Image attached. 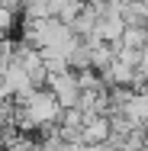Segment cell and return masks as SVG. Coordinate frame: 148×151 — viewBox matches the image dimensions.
<instances>
[{
  "mask_svg": "<svg viewBox=\"0 0 148 151\" xmlns=\"http://www.w3.org/2000/svg\"><path fill=\"white\" fill-rule=\"evenodd\" d=\"M110 135H113L110 113H97V116H84L81 132H77V142H84V145H106Z\"/></svg>",
  "mask_w": 148,
  "mask_h": 151,
  "instance_id": "3957f363",
  "label": "cell"
},
{
  "mask_svg": "<svg viewBox=\"0 0 148 151\" xmlns=\"http://www.w3.org/2000/svg\"><path fill=\"white\" fill-rule=\"evenodd\" d=\"M61 116V103L55 100V93L52 90H35L19 103V113H16V125L23 129V132H29V129H45V125H52V122H58Z\"/></svg>",
  "mask_w": 148,
  "mask_h": 151,
  "instance_id": "6da1fadb",
  "label": "cell"
},
{
  "mask_svg": "<svg viewBox=\"0 0 148 151\" xmlns=\"http://www.w3.org/2000/svg\"><path fill=\"white\" fill-rule=\"evenodd\" d=\"M116 45H126V48H145L148 45V26L145 23H126V29H122V35H119Z\"/></svg>",
  "mask_w": 148,
  "mask_h": 151,
  "instance_id": "5b68a950",
  "label": "cell"
},
{
  "mask_svg": "<svg viewBox=\"0 0 148 151\" xmlns=\"http://www.w3.org/2000/svg\"><path fill=\"white\" fill-rule=\"evenodd\" d=\"M116 113H122L126 119L132 122V129H148V90H132V96H129V103L122 106V109H116Z\"/></svg>",
  "mask_w": 148,
  "mask_h": 151,
  "instance_id": "277c9868",
  "label": "cell"
},
{
  "mask_svg": "<svg viewBox=\"0 0 148 151\" xmlns=\"http://www.w3.org/2000/svg\"><path fill=\"white\" fill-rule=\"evenodd\" d=\"M48 90L55 93V100L61 103V109H71L77 106L81 100V84H77V71H58V74H48Z\"/></svg>",
  "mask_w": 148,
  "mask_h": 151,
  "instance_id": "7a4b0ae2",
  "label": "cell"
},
{
  "mask_svg": "<svg viewBox=\"0 0 148 151\" xmlns=\"http://www.w3.org/2000/svg\"><path fill=\"white\" fill-rule=\"evenodd\" d=\"M10 26H13V10H10L6 3H0V35L10 29Z\"/></svg>",
  "mask_w": 148,
  "mask_h": 151,
  "instance_id": "52a82bcc",
  "label": "cell"
},
{
  "mask_svg": "<svg viewBox=\"0 0 148 151\" xmlns=\"http://www.w3.org/2000/svg\"><path fill=\"white\" fill-rule=\"evenodd\" d=\"M23 13H26V19H48V16H55V6L48 0H26Z\"/></svg>",
  "mask_w": 148,
  "mask_h": 151,
  "instance_id": "8992f818",
  "label": "cell"
}]
</instances>
